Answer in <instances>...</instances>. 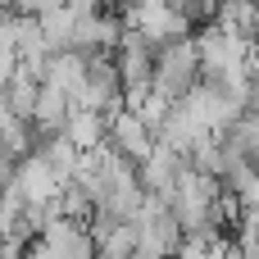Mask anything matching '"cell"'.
<instances>
[{"instance_id": "obj_11", "label": "cell", "mask_w": 259, "mask_h": 259, "mask_svg": "<svg viewBox=\"0 0 259 259\" xmlns=\"http://www.w3.org/2000/svg\"><path fill=\"white\" fill-rule=\"evenodd\" d=\"M105 127H109V118L105 114H96V109H68V118H64V141L73 146V150H82V155H91V150H100L105 146Z\"/></svg>"}, {"instance_id": "obj_10", "label": "cell", "mask_w": 259, "mask_h": 259, "mask_svg": "<svg viewBox=\"0 0 259 259\" xmlns=\"http://www.w3.org/2000/svg\"><path fill=\"white\" fill-rule=\"evenodd\" d=\"M87 232L96 241V259H137V232H132V223L96 214V223Z\"/></svg>"}, {"instance_id": "obj_9", "label": "cell", "mask_w": 259, "mask_h": 259, "mask_svg": "<svg viewBox=\"0 0 259 259\" xmlns=\"http://www.w3.org/2000/svg\"><path fill=\"white\" fill-rule=\"evenodd\" d=\"M182 155L178 150H168V146H150V155L137 164V182H141V191L146 196H155V200H168V191H173V182H178V173H182Z\"/></svg>"}, {"instance_id": "obj_2", "label": "cell", "mask_w": 259, "mask_h": 259, "mask_svg": "<svg viewBox=\"0 0 259 259\" xmlns=\"http://www.w3.org/2000/svg\"><path fill=\"white\" fill-rule=\"evenodd\" d=\"M127 32H137L150 50H164L182 36H191V23L168 5V0H127V14L118 18Z\"/></svg>"}, {"instance_id": "obj_1", "label": "cell", "mask_w": 259, "mask_h": 259, "mask_svg": "<svg viewBox=\"0 0 259 259\" xmlns=\"http://www.w3.org/2000/svg\"><path fill=\"white\" fill-rule=\"evenodd\" d=\"M191 41H196V59H200V82H214L219 73L246 68L250 64V50H255V41H246L241 32L219 27V23H205Z\"/></svg>"}, {"instance_id": "obj_15", "label": "cell", "mask_w": 259, "mask_h": 259, "mask_svg": "<svg viewBox=\"0 0 259 259\" xmlns=\"http://www.w3.org/2000/svg\"><path fill=\"white\" fill-rule=\"evenodd\" d=\"M36 155H41V159L50 164V173H55V178H59L64 187L73 182V173H77V164H82V150H73V146H68L64 137H50V141H46V146H41Z\"/></svg>"}, {"instance_id": "obj_7", "label": "cell", "mask_w": 259, "mask_h": 259, "mask_svg": "<svg viewBox=\"0 0 259 259\" xmlns=\"http://www.w3.org/2000/svg\"><path fill=\"white\" fill-rule=\"evenodd\" d=\"M105 118H109V127H105V146H109L118 159L141 164V159L150 155V146H155V132H150V127H146V123H141V118H137L123 100H118Z\"/></svg>"}, {"instance_id": "obj_13", "label": "cell", "mask_w": 259, "mask_h": 259, "mask_svg": "<svg viewBox=\"0 0 259 259\" xmlns=\"http://www.w3.org/2000/svg\"><path fill=\"white\" fill-rule=\"evenodd\" d=\"M68 109H73V105H68V96L41 82V91H36V105H32V123H36L46 137H59V132H64V118H68Z\"/></svg>"}, {"instance_id": "obj_8", "label": "cell", "mask_w": 259, "mask_h": 259, "mask_svg": "<svg viewBox=\"0 0 259 259\" xmlns=\"http://www.w3.org/2000/svg\"><path fill=\"white\" fill-rule=\"evenodd\" d=\"M178 105H182V109H187V114H191V118H196V123H200L209 137L232 132V123L241 118V109H237V105H232V100H228L219 87H209V82H196V87H191V91H187Z\"/></svg>"}, {"instance_id": "obj_17", "label": "cell", "mask_w": 259, "mask_h": 259, "mask_svg": "<svg viewBox=\"0 0 259 259\" xmlns=\"http://www.w3.org/2000/svg\"><path fill=\"white\" fill-rule=\"evenodd\" d=\"M246 77H250V105H259V46L250 50V64H246Z\"/></svg>"}, {"instance_id": "obj_16", "label": "cell", "mask_w": 259, "mask_h": 259, "mask_svg": "<svg viewBox=\"0 0 259 259\" xmlns=\"http://www.w3.org/2000/svg\"><path fill=\"white\" fill-rule=\"evenodd\" d=\"M14 73H18V55L14 50H0V96H5V87H9Z\"/></svg>"}, {"instance_id": "obj_3", "label": "cell", "mask_w": 259, "mask_h": 259, "mask_svg": "<svg viewBox=\"0 0 259 259\" xmlns=\"http://www.w3.org/2000/svg\"><path fill=\"white\" fill-rule=\"evenodd\" d=\"M132 232H137V259H173L178 246H182V228L178 219L168 214L164 200L146 196L137 219H132Z\"/></svg>"}, {"instance_id": "obj_6", "label": "cell", "mask_w": 259, "mask_h": 259, "mask_svg": "<svg viewBox=\"0 0 259 259\" xmlns=\"http://www.w3.org/2000/svg\"><path fill=\"white\" fill-rule=\"evenodd\" d=\"M14 191H18V200L27 205V209H36V214H46L55 200H59V191H64V182L50 173V164L36 155V150H27L18 164H14Z\"/></svg>"}, {"instance_id": "obj_4", "label": "cell", "mask_w": 259, "mask_h": 259, "mask_svg": "<svg viewBox=\"0 0 259 259\" xmlns=\"http://www.w3.org/2000/svg\"><path fill=\"white\" fill-rule=\"evenodd\" d=\"M200 82V59H196V41L182 36L164 50H155V73H150V87L168 100H182L191 87Z\"/></svg>"}, {"instance_id": "obj_12", "label": "cell", "mask_w": 259, "mask_h": 259, "mask_svg": "<svg viewBox=\"0 0 259 259\" xmlns=\"http://www.w3.org/2000/svg\"><path fill=\"white\" fill-rule=\"evenodd\" d=\"M82 77H87V55H77V50H59V55H50L41 82L55 87V91H64V96L73 100V91L82 87Z\"/></svg>"}, {"instance_id": "obj_5", "label": "cell", "mask_w": 259, "mask_h": 259, "mask_svg": "<svg viewBox=\"0 0 259 259\" xmlns=\"http://www.w3.org/2000/svg\"><path fill=\"white\" fill-rule=\"evenodd\" d=\"M27 259H96V241L87 223L73 219H46L36 241L27 246Z\"/></svg>"}, {"instance_id": "obj_14", "label": "cell", "mask_w": 259, "mask_h": 259, "mask_svg": "<svg viewBox=\"0 0 259 259\" xmlns=\"http://www.w3.org/2000/svg\"><path fill=\"white\" fill-rule=\"evenodd\" d=\"M36 91H41V82H36V77H27V73L18 68V73L9 77V87H5V96H0V100H5V109H9L14 118H23V123H27V118H32V105H36Z\"/></svg>"}]
</instances>
